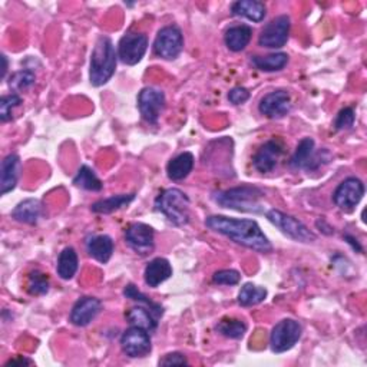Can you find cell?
Returning a JSON list of instances; mask_svg holds the SVG:
<instances>
[{
  "mask_svg": "<svg viewBox=\"0 0 367 367\" xmlns=\"http://www.w3.org/2000/svg\"><path fill=\"white\" fill-rule=\"evenodd\" d=\"M205 225L214 232L225 235L231 241L239 244V246L257 253H270L273 250L270 239L254 220L210 215L205 220Z\"/></svg>",
  "mask_w": 367,
  "mask_h": 367,
  "instance_id": "obj_1",
  "label": "cell"
},
{
  "mask_svg": "<svg viewBox=\"0 0 367 367\" xmlns=\"http://www.w3.org/2000/svg\"><path fill=\"white\" fill-rule=\"evenodd\" d=\"M263 197V190L253 186H241L225 191H215L213 194V201L222 208H230L239 213L264 214L266 210L260 204Z\"/></svg>",
  "mask_w": 367,
  "mask_h": 367,
  "instance_id": "obj_2",
  "label": "cell"
},
{
  "mask_svg": "<svg viewBox=\"0 0 367 367\" xmlns=\"http://www.w3.org/2000/svg\"><path fill=\"white\" fill-rule=\"evenodd\" d=\"M118 53L108 36H99L92 55L89 67V81L92 86H102L111 81L116 69Z\"/></svg>",
  "mask_w": 367,
  "mask_h": 367,
  "instance_id": "obj_3",
  "label": "cell"
},
{
  "mask_svg": "<svg viewBox=\"0 0 367 367\" xmlns=\"http://www.w3.org/2000/svg\"><path fill=\"white\" fill-rule=\"evenodd\" d=\"M190 205L188 196L178 188H168L155 200V210L176 227H184L190 222Z\"/></svg>",
  "mask_w": 367,
  "mask_h": 367,
  "instance_id": "obj_4",
  "label": "cell"
},
{
  "mask_svg": "<svg viewBox=\"0 0 367 367\" xmlns=\"http://www.w3.org/2000/svg\"><path fill=\"white\" fill-rule=\"evenodd\" d=\"M330 159L332 154L327 149L316 151V142L313 138H303L290 159V165L295 169L316 171L322 165L329 164Z\"/></svg>",
  "mask_w": 367,
  "mask_h": 367,
  "instance_id": "obj_5",
  "label": "cell"
},
{
  "mask_svg": "<svg viewBox=\"0 0 367 367\" xmlns=\"http://www.w3.org/2000/svg\"><path fill=\"white\" fill-rule=\"evenodd\" d=\"M267 220L276 225L284 235H287L288 238L297 241V242H303V244H309V242H315L317 239L316 234L313 231H310L307 227H305L300 220H297L293 215H288L280 210H270L266 213Z\"/></svg>",
  "mask_w": 367,
  "mask_h": 367,
  "instance_id": "obj_6",
  "label": "cell"
},
{
  "mask_svg": "<svg viewBox=\"0 0 367 367\" xmlns=\"http://www.w3.org/2000/svg\"><path fill=\"white\" fill-rule=\"evenodd\" d=\"M303 327L293 319H284L278 322L270 334V347L273 353H286L291 350L301 339Z\"/></svg>",
  "mask_w": 367,
  "mask_h": 367,
  "instance_id": "obj_7",
  "label": "cell"
},
{
  "mask_svg": "<svg viewBox=\"0 0 367 367\" xmlns=\"http://www.w3.org/2000/svg\"><path fill=\"white\" fill-rule=\"evenodd\" d=\"M184 49V36L179 28H162L154 40V53L165 60L176 59Z\"/></svg>",
  "mask_w": 367,
  "mask_h": 367,
  "instance_id": "obj_8",
  "label": "cell"
},
{
  "mask_svg": "<svg viewBox=\"0 0 367 367\" xmlns=\"http://www.w3.org/2000/svg\"><path fill=\"white\" fill-rule=\"evenodd\" d=\"M148 49V38L142 33H127L118 43V57L125 65L140 64Z\"/></svg>",
  "mask_w": 367,
  "mask_h": 367,
  "instance_id": "obj_9",
  "label": "cell"
},
{
  "mask_svg": "<svg viewBox=\"0 0 367 367\" xmlns=\"http://www.w3.org/2000/svg\"><path fill=\"white\" fill-rule=\"evenodd\" d=\"M364 196V184L356 178L349 176L339 184L333 194L334 204L344 213H351Z\"/></svg>",
  "mask_w": 367,
  "mask_h": 367,
  "instance_id": "obj_10",
  "label": "cell"
},
{
  "mask_svg": "<svg viewBox=\"0 0 367 367\" xmlns=\"http://www.w3.org/2000/svg\"><path fill=\"white\" fill-rule=\"evenodd\" d=\"M120 347L128 357L132 358L148 356L152 350L149 332L137 326L127 329L120 337Z\"/></svg>",
  "mask_w": 367,
  "mask_h": 367,
  "instance_id": "obj_11",
  "label": "cell"
},
{
  "mask_svg": "<svg viewBox=\"0 0 367 367\" xmlns=\"http://www.w3.org/2000/svg\"><path fill=\"white\" fill-rule=\"evenodd\" d=\"M290 26H291V23H290V18L287 15L274 18L261 30L260 38H259V45L261 47H267V49H281L288 40Z\"/></svg>",
  "mask_w": 367,
  "mask_h": 367,
  "instance_id": "obj_12",
  "label": "cell"
},
{
  "mask_svg": "<svg viewBox=\"0 0 367 367\" xmlns=\"http://www.w3.org/2000/svg\"><path fill=\"white\" fill-rule=\"evenodd\" d=\"M165 103H166L165 94L155 86L144 88L138 95L140 112L142 118L147 122H149V124H157L161 113L165 109Z\"/></svg>",
  "mask_w": 367,
  "mask_h": 367,
  "instance_id": "obj_13",
  "label": "cell"
},
{
  "mask_svg": "<svg viewBox=\"0 0 367 367\" xmlns=\"http://www.w3.org/2000/svg\"><path fill=\"white\" fill-rule=\"evenodd\" d=\"M125 241L137 254L147 256L155 247V231L148 224L134 222L125 231Z\"/></svg>",
  "mask_w": 367,
  "mask_h": 367,
  "instance_id": "obj_14",
  "label": "cell"
},
{
  "mask_svg": "<svg viewBox=\"0 0 367 367\" xmlns=\"http://www.w3.org/2000/svg\"><path fill=\"white\" fill-rule=\"evenodd\" d=\"M291 96L287 91L278 89L264 95L259 103V111L270 119L284 118L291 111Z\"/></svg>",
  "mask_w": 367,
  "mask_h": 367,
  "instance_id": "obj_15",
  "label": "cell"
},
{
  "mask_svg": "<svg viewBox=\"0 0 367 367\" xmlns=\"http://www.w3.org/2000/svg\"><path fill=\"white\" fill-rule=\"evenodd\" d=\"M102 310V301L96 297H82L72 307L69 320L74 326L86 327Z\"/></svg>",
  "mask_w": 367,
  "mask_h": 367,
  "instance_id": "obj_16",
  "label": "cell"
},
{
  "mask_svg": "<svg viewBox=\"0 0 367 367\" xmlns=\"http://www.w3.org/2000/svg\"><path fill=\"white\" fill-rule=\"evenodd\" d=\"M283 154H284V147L280 141L277 140L267 141L254 155L253 165L261 174L271 172L277 166L278 159Z\"/></svg>",
  "mask_w": 367,
  "mask_h": 367,
  "instance_id": "obj_17",
  "label": "cell"
},
{
  "mask_svg": "<svg viewBox=\"0 0 367 367\" xmlns=\"http://www.w3.org/2000/svg\"><path fill=\"white\" fill-rule=\"evenodd\" d=\"M21 169L22 162L16 154H11L2 161V166H0V188H2L0 193H2V196H6L16 188Z\"/></svg>",
  "mask_w": 367,
  "mask_h": 367,
  "instance_id": "obj_18",
  "label": "cell"
},
{
  "mask_svg": "<svg viewBox=\"0 0 367 367\" xmlns=\"http://www.w3.org/2000/svg\"><path fill=\"white\" fill-rule=\"evenodd\" d=\"M231 15L260 23L267 15V8L260 0H237L231 5Z\"/></svg>",
  "mask_w": 367,
  "mask_h": 367,
  "instance_id": "obj_19",
  "label": "cell"
},
{
  "mask_svg": "<svg viewBox=\"0 0 367 367\" xmlns=\"http://www.w3.org/2000/svg\"><path fill=\"white\" fill-rule=\"evenodd\" d=\"M113 249H115L113 239L109 235L99 234V235H91L86 238L88 254L102 264H106L111 260L113 254Z\"/></svg>",
  "mask_w": 367,
  "mask_h": 367,
  "instance_id": "obj_20",
  "label": "cell"
},
{
  "mask_svg": "<svg viewBox=\"0 0 367 367\" xmlns=\"http://www.w3.org/2000/svg\"><path fill=\"white\" fill-rule=\"evenodd\" d=\"M172 276V267L166 259L157 257L148 263L144 271V280L148 287H158Z\"/></svg>",
  "mask_w": 367,
  "mask_h": 367,
  "instance_id": "obj_21",
  "label": "cell"
},
{
  "mask_svg": "<svg viewBox=\"0 0 367 367\" xmlns=\"http://www.w3.org/2000/svg\"><path fill=\"white\" fill-rule=\"evenodd\" d=\"M42 203L35 198H28L15 207V210L12 211V218L28 225H36L39 218L42 217Z\"/></svg>",
  "mask_w": 367,
  "mask_h": 367,
  "instance_id": "obj_22",
  "label": "cell"
},
{
  "mask_svg": "<svg viewBox=\"0 0 367 367\" xmlns=\"http://www.w3.org/2000/svg\"><path fill=\"white\" fill-rule=\"evenodd\" d=\"M253 38V29L247 25H237L227 29L224 42L231 52H241L246 49Z\"/></svg>",
  "mask_w": 367,
  "mask_h": 367,
  "instance_id": "obj_23",
  "label": "cell"
},
{
  "mask_svg": "<svg viewBox=\"0 0 367 367\" xmlns=\"http://www.w3.org/2000/svg\"><path fill=\"white\" fill-rule=\"evenodd\" d=\"M194 155L191 152H182L178 157H175L174 159H171L166 165V174L168 178L172 181H182L186 179L193 168H194Z\"/></svg>",
  "mask_w": 367,
  "mask_h": 367,
  "instance_id": "obj_24",
  "label": "cell"
},
{
  "mask_svg": "<svg viewBox=\"0 0 367 367\" xmlns=\"http://www.w3.org/2000/svg\"><path fill=\"white\" fill-rule=\"evenodd\" d=\"M79 267V260L75 249L72 247H65L59 254L57 259V276L62 280H71L77 274Z\"/></svg>",
  "mask_w": 367,
  "mask_h": 367,
  "instance_id": "obj_25",
  "label": "cell"
},
{
  "mask_svg": "<svg viewBox=\"0 0 367 367\" xmlns=\"http://www.w3.org/2000/svg\"><path fill=\"white\" fill-rule=\"evenodd\" d=\"M125 317H127V322L131 326H137V327L145 329L149 333L157 330L158 320H159L148 307H140V305H138V307L130 309L127 312Z\"/></svg>",
  "mask_w": 367,
  "mask_h": 367,
  "instance_id": "obj_26",
  "label": "cell"
},
{
  "mask_svg": "<svg viewBox=\"0 0 367 367\" xmlns=\"http://www.w3.org/2000/svg\"><path fill=\"white\" fill-rule=\"evenodd\" d=\"M135 200V194H119L105 200H99L91 205L95 214H112L120 208L128 207Z\"/></svg>",
  "mask_w": 367,
  "mask_h": 367,
  "instance_id": "obj_27",
  "label": "cell"
},
{
  "mask_svg": "<svg viewBox=\"0 0 367 367\" xmlns=\"http://www.w3.org/2000/svg\"><path fill=\"white\" fill-rule=\"evenodd\" d=\"M252 62L261 72H278L288 64V55L278 52L267 56H253Z\"/></svg>",
  "mask_w": 367,
  "mask_h": 367,
  "instance_id": "obj_28",
  "label": "cell"
},
{
  "mask_svg": "<svg viewBox=\"0 0 367 367\" xmlns=\"http://www.w3.org/2000/svg\"><path fill=\"white\" fill-rule=\"evenodd\" d=\"M267 294L269 293L264 287L246 283L238 293V304L242 305V307H253V305L263 303L267 298Z\"/></svg>",
  "mask_w": 367,
  "mask_h": 367,
  "instance_id": "obj_29",
  "label": "cell"
},
{
  "mask_svg": "<svg viewBox=\"0 0 367 367\" xmlns=\"http://www.w3.org/2000/svg\"><path fill=\"white\" fill-rule=\"evenodd\" d=\"M74 184L82 190L94 191V193H99L103 188L102 181L98 178L95 171L88 165H82L78 169V174L74 178Z\"/></svg>",
  "mask_w": 367,
  "mask_h": 367,
  "instance_id": "obj_30",
  "label": "cell"
},
{
  "mask_svg": "<svg viewBox=\"0 0 367 367\" xmlns=\"http://www.w3.org/2000/svg\"><path fill=\"white\" fill-rule=\"evenodd\" d=\"M215 330L227 339L239 340L244 337V334L247 333V324H246V322L238 320V319H222L215 326Z\"/></svg>",
  "mask_w": 367,
  "mask_h": 367,
  "instance_id": "obj_31",
  "label": "cell"
},
{
  "mask_svg": "<svg viewBox=\"0 0 367 367\" xmlns=\"http://www.w3.org/2000/svg\"><path fill=\"white\" fill-rule=\"evenodd\" d=\"M124 295L127 297V298H131L132 301H137V303H141V304H144L145 307H148L158 319H161L162 317V315H164V307L161 304H158V303H155V301H152L151 298H148L144 293H141L134 284H128L125 288H124Z\"/></svg>",
  "mask_w": 367,
  "mask_h": 367,
  "instance_id": "obj_32",
  "label": "cell"
},
{
  "mask_svg": "<svg viewBox=\"0 0 367 367\" xmlns=\"http://www.w3.org/2000/svg\"><path fill=\"white\" fill-rule=\"evenodd\" d=\"M36 81V75L33 71L30 69H23L19 72H15L11 78H9V88L13 92H21L25 91L28 88H30Z\"/></svg>",
  "mask_w": 367,
  "mask_h": 367,
  "instance_id": "obj_33",
  "label": "cell"
},
{
  "mask_svg": "<svg viewBox=\"0 0 367 367\" xmlns=\"http://www.w3.org/2000/svg\"><path fill=\"white\" fill-rule=\"evenodd\" d=\"M28 291L32 295H43L49 291V278L46 274L35 270L29 274Z\"/></svg>",
  "mask_w": 367,
  "mask_h": 367,
  "instance_id": "obj_34",
  "label": "cell"
},
{
  "mask_svg": "<svg viewBox=\"0 0 367 367\" xmlns=\"http://www.w3.org/2000/svg\"><path fill=\"white\" fill-rule=\"evenodd\" d=\"M22 105V98L18 94L5 95L0 99V120L8 122L12 119V111Z\"/></svg>",
  "mask_w": 367,
  "mask_h": 367,
  "instance_id": "obj_35",
  "label": "cell"
},
{
  "mask_svg": "<svg viewBox=\"0 0 367 367\" xmlns=\"http://www.w3.org/2000/svg\"><path fill=\"white\" fill-rule=\"evenodd\" d=\"M356 120V113L353 108H344L339 112V115L336 116L334 120V128L337 131H344V130H350L354 125Z\"/></svg>",
  "mask_w": 367,
  "mask_h": 367,
  "instance_id": "obj_36",
  "label": "cell"
},
{
  "mask_svg": "<svg viewBox=\"0 0 367 367\" xmlns=\"http://www.w3.org/2000/svg\"><path fill=\"white\" fill-rule=\"evenodd\" d=\"M241 280V274L237 270H220L213 276V281L220 286H235Z\"/></svg>",
  "mask_w": 367,
  "mask_h": 367,
  "instance_id": "obj_37",
  "label": "cell"
},
{
  "mask_svg": "<svg viewBox=\"0 0 367 367\" xmlns=\"http://www.w3.org/2000/svg\"><path fill=\"white\" fill-rule=\"evenodd\" d=\"M250 99V92L249 89L242 86H235L228 92V101L232 105H241L244 102H247Z\"/></svg>",
  "mask_w": 367,
  "mask_h": 367,
  "instance_id": "obj_38",
  "label": "cell"
},
{
  "mask_svg": "<svg viewBox=\"0 0 367 367\" xmlns=\"http://www.w3.org/2000/svg\"><path fill=\"white\" fill-rule=\"evenodd\" d=\"M159 366H184V364H188L187 357L184 356L182 353L174 351V353H168L165 354L159 361Z\"/></svg>",
  "mask_w": 367,
  "mask_h": 367,
  "instance_id": "obj_39",
  "label": "cell"
},
{
  "mask_svg": "<svg viewBox=\"0 0 367 367\" xmlns=\"http://www.w3.org/2000/svg\"><path fill=\"white\" fill-rule=\"evenodd\" d=\"M316 225H317V228H320V231L323 232V234H327V235H332L333 232H334V230H333V227L330 225V224H327L326 222V220L324 218H319L317 220V222H316Z\"/></svg>",
  "mask_w": 367,
  "mask_h": 367,
  "instance_id": "obj_40",
  "label": "cell"
},
{
  "mask_svg": "<svg viewBox=\"0 0 367 367\" xmlns=\"http://www.w3.org/2000/svg\"><path fill=\"white\" fill-rule=\"evenodd\" d=\"M15 364H19V366H25V364H32V360L26 358V357H19V358H13V360H9L6 363V366H15Z\"/></svg>",
  "mask_w": 367,
  "mask_h": 367,
  "instance_id": "obj_41",
  "label": "cell"
},
{
  "mask_svg": "<svg viewBox=\"0 0 367 367\" xmlns=\"http://www.w3.org/2000/svg\"><path fill=\"white\" fill-rule=\"evenodd\" d=\"M344 238L347 239V242H349V244H351V246H353V249H354V250L357 249V252H361V247L358 246V242H357V239H356L354 237H351V235H346Z\"/></svg>",
  "mask_w": 367,
  "mask_h": 367,
  "instance_id": "obj_42",
  "label": "cell"
},
{
  "mask_svg": "<svg viewBox=\"0 0 367 367\" xmlns=\"http://www.w3.org/2000/svg\"><path fill=\"white\" fill-rule=\"evenodd\" d=\"M2 60H4V69H2V79L6 78V72H8V57L4 55L2 56Z\"/></svg>",
  "mask_w": 367,
  "mask_h": 367,
  "instance_id": "obj_43",
  "label": "cell"
}]
</instances>
